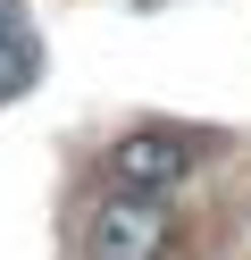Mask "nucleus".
Here are the masks:
<instances>
[{
	"label": "nucleus",
	"mask_w": 251,
	"mask_h": 260,
	"mask_svg": "<svg viewBox=\"0 0 251 260\" xmlns=\"http://www.w3.org/2000/svg\"><path fill=\"white\" fill-rule=\"evenodd\" d=\"M193 159H201L193 135H176V126H134V135L109 143V193H159L167 202V193L193 176Z\"/></svg>",
	"instance_id": "1"
},
{
	"label": "nucleus",
	"mask_w": 251,
	"mask_h": 260,
	"mask_svg": "<svg viewBox=\"0 0 251 260\" xmlns=\"http://www.w3.org/2000/svg\"><path fill=\"white\" fill-rule=\"evenodd\" d=\"M84 243H92V260H167L176 226H167L159 193H109L92 210V226H84Z\"/></svg>",
	"instance_id": "2"
},
{
	"label": "nucleus",
	"mask_w": 251,
	"mask_h": 260,
	"mask_svg": "<svg viewBox=\"0 0 251 260\" xmlns=\"http://www.w3.org/2000/svg\"><path fill=\"white\" fill-rule=\"evenodd\" d=\"M33 68H42V51H33L25 9H17V0H0V101H9V92H25Z\"/></svg>",
	"instance_id": "3"
}]
</instances>
